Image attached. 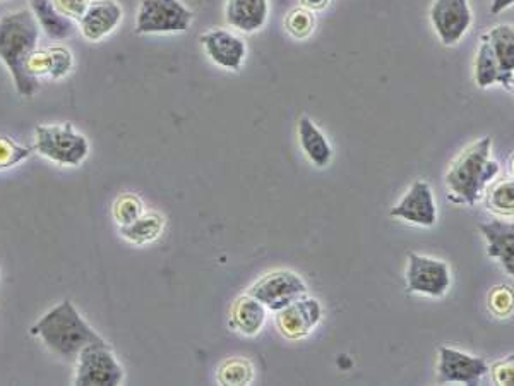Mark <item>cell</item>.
I'll return each instance as SVG.
<instances>
[{
	"instance_id": "7a4b0ae2",
	"label": "cell",
	"mask_w": 514,
	"mask_h": 386,
	"mask_svg": "<svg viewBox=\"0 0 514 386\" xmlns=\"http://www.w3.org/2000/svg\"><path fill=\"white\" fill-rule=\"evenodd\" d=\"M33 337L42 338L48 350L67 362H76L79 352L90 344L105 342L79 314L72 301L60 302L43 314L30 330Z\"/></svg>"
},
{
	"instance_id": "44dd1931",
	"label": "cell",
	"mask_w": 514,
	"mask_h": 386,
	"mask_svg": "<svg viewBox=\"0 0 514 386\" xmlns=\"http://www.w3.org/2000/svg\"><path fill=\"white\" fill-rule=\"evenodd\" d=\"M475 83L479 88H489L496 83H501L504 88H508L487 33L480 38L479 52L475 59Z\"/></svg>"
},
{
	"instance_id": "ba28073f",
	"label": "cell",
	"mask_w": 514,
	"mask_h": 386,
	"mask_svg": "<svg viewBox=\"0 0 514 386\" xmlns=\"http://www.w3.org/2000/svg\"><path fill=\"white\" fill-rule=\"evenodd\" d=\"M249 294L263 302L268 311L278 313L288 304L297 301L299 297L307 294V284L304 278L290 270H275L266 273L257 282L251 285Z\"/></svg>"
},
{
	"instance_id": "1f68e13d",
	"label": "cell",
	"mask_w": 514,
	"mask_h": 386,
	"mask_svg": "<svg viewBox=\"0 0 514 386\" xmlns=\"http://www.w3.org/2000/svg\"><path fill=\"white\" fill-rule=\"evenodd\" d=\"M54 6L59 9L60 13L71 18L72 21H79L86 13V9L91 4V0H52Z\"/></svg>"
},
{
	"instance_id": "5bb4252c",
	"label": "cell",
	"mask_w": 514,
	"mask_h": 386,
	"mask_svg": "<svg viewBox=\"0 0 514 386\" xmlns=\"http://www.w3.org/2000/svg\"><path fill=\"white\" fill-rule=\"evenodd\" d=\"M124 11L115 0H91L90 6L79 19V28L88 42H100L122 23Z\"/></svg>"
},
{
	"instance_id": "f1b7e54d",
	"label": "cell",
	"mask_w": 514,
	"mask_h": 386,
	"mask_svg": "<svg viewBox=\"0 0 514 386\" xmlns=\"http://www.w3.org/2000/svg\"><path fill=\"white\" fill-rule=\"evenodd\" d=\"M47 50L50 55V74L48 76L52 79L66 78L74 66L71 50L66 47H52Z\"/></svg>"
},
{
	"instance_id": "2e32d148",
	"label": "cell",
	"mask_w": 514,
	"mask_h": 386,
	"mask_svg": "<svg viewBox=\"0 0 514 386\" xmlns=\"http://www.w3.org/2000/svg\"><path fill=\"white\" fill-rule=\"evenodd\" d=\"M271 4L269 0H227L225 19L240 33H256L268 23Z\"/></svg>"
},
{
	"instance_id": "83f0119b",
	"label": "cell",
	"mask_w": 514,
	"mask_h": 386,
	"mask_svg": "<svg viewBox=\"0 0 514 386\" xmlns=\"http://www.w3.org/2000/svg\"><path fill=\"white\" fill-rule=\"evenodd\" d=\"M31 150L12 141L11 138L0 136V170L11 169L30 157Z\"/></svg>"
},
{
	"instance_id": "4fadbf2b",
	"label": "cell",
	"mask_w": 514,
	"mask_h": 386,
	"mask_svg": "<svg viewBox=\"0 0 514 386\" xmlns=\"http://www.w3.org/2000/svg\"><path fill=\"white\" fill-rule=\"evenodd\" d=\"M204 52L213 64L225 71H240L247 55V45L239 35L232 31L215 28L199 37Z\"/></svg>"
},
{
	"instance_id": "8992f818",
	"label": "cell",
	"mask_w": 514,
	"mask_h": 386,
	"mask_svg": "<svg viewBox=\"0 0 514 386\" xmlns=\"http://www.w3.org/2000/svg\"><path fill=\"white\" fill-rule=\"evenodd\" d=\"M124 380V368L107 342L86 345L76 359L74 385L115 386Z\"/></svg>"
},
{
	"instance_id": "d4e9b609",
	"label": "cell",
	"mask_w": 514,
	"mask_h": 386,
	"mask_svg": "<svg viewBox=\"0 0 514 386\" xmlns=\"http://www.w3.org/2000/svg\"><path fill=\"white\" fill-rule=\"evenodd\" d=\"M316 28V16L305 7H293L285 16V30L295 40H305L311 37Z\"/></svg>"
},
{
	"instance_id": "f546056e",
	"label": "cell",
	"mask_w": 514,
	"mask_h": 386,
	"mask_svg": "<svg viewBox=\"0 0 514 386\" xmlns=\"http://www.w3.org/2000/svg\"><path fill=\"white\" fill-rule=\"evenodd\" d=\"M492 381L499 386H514V354L494 362L491 368Z\"/></svg>"
},
{
	"instance_id": "7402d4cb",
	"label": "cell",
	"mask_w": 514,
	"mask_h": 386,
	"mask_svg": "<svg viewBox=\"0 0 514 386\" xmlns=\"http://www.w3.org/2000/svg\"><path fill=\"white\" fill-rule=\"evenodd\" d=\"M163 229H165V218L160 213H143L136 222L120 227V236L132 244L144 246L162 236Z\"/></svg>"
},
{
	"instance_id": "ffe728a7",
	"label": "cell",
	"mask_w": 514,
	"mask_h": 386,
	"mask_svg": "<svg viewBox=\"0 0 514 386\" xmlns=\"http://www.w3.org/2000/svg\"><path fill=\"white\" fill-rule=\"evenodd\" d=\"M487 37L491 40L492 50L496 54L497 62L501 66L504 78H506V90H513L514 79V26H494Z\"/></svg>"
},
{
	"instance_id": "30bf717a",
	"label": "cell",
	"mask_w": 514,
	"mask_h": 386,
	"mask_svg": "<svg viewBox=\"0 0 514 386\" xmlns=\"http://www.w3.org/2000/svg\"><path fill=\"white\" fill-rule=\"evenodd\" d=\"M489 373V364L482 357L470 356L467 352L443 345L439 349L437 361V383H461V385H479L485 374Z\"/></svg>"
},
{
	"instance_id": "7c38bea8",
	"label": "cell",
	"mask_w": 514,
	"mask_h": 386,
	"mask_svg": "<svg viewBox=\"0 0 514 386\" xmlns=\"http://www.w3.org/2000/svg\"><path fill=\"white\" fill-rule=\"evenodd\" d=\"M389 215L419 227H434L437 222V205L431 184L417 179L398 201V205L391 208Z\"/></svg>"
},
{
	"instance_id": "e0dca14e",
	"label": "cell",
	"mask_w": 514,
	"mask_h": 386,
	"mask_svg": "<svg viewBox=\"0 0 514 386\" xmlns=\"http://www.w3.org/2000/svg\"><path fill=\"white\" fill-rule=\"evenodd\" d=\"M266 320H268V308L247 292L244 296L237 297L232 304L228 325L234 332L244 337H256L263 332Z\"/></svg>"
},
{
	"instance_id": "277c9868",
	"label": "cell",
	"mask_w": 514,
	"mask_h": 386,
	"mask_svg": "<svg viewBox=\"0 0 514 386\" xmlns=\"http://www.w3.org/2000/svg\"><path fill=\"white\" fill-rule=\"evenodd\" d=\"M35 150L59 165L76 167L90 155V141L72 124H48L36 127Z\"/></svg>"
},
{
	"instance_id": "5b68a950",
	"label": "cell",
	"mask_w": 514,
	"mask_h": 386,
	"mask_svg": "<svg viewBox=\"0 0 514 386\" xmlns=\"http://www.w3.org/2000/svg\"><path fill=\"white\" fill-rule=\"evenodd\" d=\"M192 19L194 14L182 0H141L134 30L138 35L184 33Z\"/></svg>"
},
{
	"instance_id": "d590c367",
	"label": "cell",
	"mask_w": 514,
	"mask_h": 386,
	"mask_svg": "<svg viewBox=\"0 0 514 386\" xmlns=\"http://www.w3.org/2000/svg\"><path fill=\"white\" fill-rule=\"evenodd\" d=\"M511 91H513V93H514V79H513V90H511Z\"/></svg>"
},
{
	"instance_id": "603a6c76",
	"label": "cell",
	"mask_w": 514,
	"mask_h": 386,
	"mask_svg": "<svg viewBox=\"0 0 514 386\" xmlns=\"http://www.w3.org/2000/svg\"><path fill=\"white\" fill-rule=\"evenodd\" d=\"M256 376V369L246 357H230L220 364L216 371V380L220 385H251Z\"/></svg>"
},
{
	"instance_id": "484cf974",
	"label": "cell",
	"mask_w": 514,
	"mask_h": 386,
	"mask_svg": "<svg viewBox=\"0 0 514 386\" xmlns=\"http://www.w3.org/2000/svg\"><path fill=\"white\" fill-rule=\"evenodd\" d=\"M144 213V203L136 194H122L112 206V215L119 227L136 222Z\"/></svg>"
},
{
	"instance_id": "836d02e7",
	"label": "cell",
	"mask_w": 514,
	"mask_h": 386,
	"mask_svg": "<svg viewBox=\"0 0 514 386\" xmlns=\"http://www.w3.org/2000/svg\"><path fill=\"white\" fill-rule=\"evenodd\" d=\"M514 6V0H492L491 4V13L492 14H501L509 9V7Z\"/></svg>"
},
{
	"instance_id": "ac0fdd59",
	"label": "cell",
	"mask_w": 514,
	"mask_h": 386,
	"mask_svg": "<svg viewBox=\"0 0 514 386\" xmlns=\"http://www.w3.org/2000/svg\"><path fill=\"white\" fill-rule=\"evenodd\" d=\"M297 136H299V145L307 160L317 169L328 167L333 160V148L311 117H307V115L300 117L297 122Z\"/></svg>"
},
{
	"instance_id": "52a82bcc",
	"label": "cell",
	"mask_w": 514,
	"mask_h": 386,
	"mask_svg": "<svg viewBox=\"0 0 514 386\" xmlns=\"http://www.w3.org/2000/svg\"><path fill=\"white\" fill-rule=\"evenodd\" d=\"M405 280L410 294L439 299L446 296L451 287V270L446 261L436 260L424 254L410 253Z\"/></svg>"
},
{
	"instance_id": "9a60e30c",
	"label": "cell",
	"mask_w": 514,
	"mask_h": 386,
	"mask_svg": "<svg viewBox=\"0 0 514 386\" xmlns=\"http://www.w3.org/2000/svg\"><path fill=\"white\" fill-rule=\"evenodd\" d=\"M479 230L487 241V254L514 278V222L491 220L480 224Z\"/></svg>"
},
{
	"instance_id": "cb8c5ba5",
	"label": "cell",
	"mask_w": 514,
	"mask_h": 386,
	"mask_svg": "<svg viewBox=\"0 0 514 386\" xmlns=\"http://www.w3.org/2000/svg\"><path fill=\"white\" fill-rule=\"evenodd\" d=\"M487 210L499 217H514V177L487 189Z\"/></svg>"
},
{
	"instance_id": "4316f807",
	"label": "cell",
	"mask_w": 514,
	"mask_h": 386,
	"mask_svg": "<svg viewBox=\"0 0 514 386\" xmlns=\"http://www.w3.org/2000/svg\"><path fill=\"white\" fill-rule=\"evenodd\" d=\"M489 311L496 318H509L514 313V290L509 285H497L489 292Z\"/></svg>"
},
{
	"instance_id": "8fae6325",
	"label": "cell",
	"mask_w": 514,
	"mask_h": 386,
	"mask_svg": "<svg viewBox=\"0 0 514 386\" xmlns=\"http://www.w3.org/2000/svg\"><path fill=\"white\" fill-rule=\"evenodd\" d=\"M275 314L276 328L283 337L288 340H302L309 337L323 320V306L316 297L305 294Z\"/></svg>"
},
{
	"instance_id": "4dcf8cb0",
	"label": "cell",
	"mask_w": 514,
	"mask_h": 386,
	"mask_svg": "<svg viewBox=\"0 0 514 386\" xmlns=\"http://www.w3.org/2000/svg\"><path fill=\"white\" fill-rule=\"evenodd\" d=\"M26 71L36 79L48 76L50 74V55H48V50L36 49L30 55L28 62H26Z\"/></svg>"
},
{
	"instance_id": "9c48e42d",
	"label": "cell",
	"mask_w": 514,
	"mask_h": 386,
	"mask_svg": "<svg viewBox=\"0 0 514 386\" xmlns=\"http://www.w3.org/2000/svg\"><path fill=\"white\" fill-rule=\"evenodd\" d=\"M431 23L437 37L446 47L460 43L472 28L473 13L468 0H434Z\"/></svg>"
},
{
	"instance_id": "3957f363",
	"label": "cell",
	"mask_w": 514,
	"mask_h": 386,
	"mask_svg": "<svg viewBox=\"0 0 514 386\" xmlns=\"http://www.w3.org/2000/svg\"><path fill=\"white\" fill-rule=\"evenodd\" d=\"M491 150L492 139L485 136L461 151L446 174L449 200L473 206L484 198L487 187L499 174V163L492 160Z\"/></svg>"
},
{
	"instance_id": "d6a6232c",
	"label": "cell",
	"mask_w": 514,
	"mask_h": 386,
	"mask_svg": "<svg viewBox=\"0 0 514 386\" xmlns=\"http://www.w3.org/2000/svg\"><path fill=\"white\" fill-rule=\"evenodd\" d=\"M329 2L331 0H300V6L309 9L312 13H319V11H324L329 6Z\"/></svg>"
},
{
	"instance_id": "e575fe53",
	"label": "cell",
	"mask_w": 514,
	"mask_h": 386,
	"mask_svg": "<svg viewBox=\"0 0 514 386\" xmlns=\"http://www.w3.org/2000/svg\"><path fill=\"white\" fill-rule=\"evenodd\" d=\"M509 170H511V175L514 177V155L511 157V162H509Z\"/></svg>"
},
{
	"instance_id": "6da1fadb",
	"label": "cell",
	"mask_w": 514,
	"mask_h": 386,
	"mask_svg": "<svg viewBox=\"0 0 514 386\" xmlns=\"http://www.w3.org/2000/svg\"><path fill=\"white\" fill-rule=\"evenodd\" d=\"M40 40V25L33 11L21 9L0 19V61L12 74L21 97L31 98L40 90L38 79L26 71V62Z\"/></svg>"
},
{
	"instance_id": "d6986e66",
	"label": "cell",
	"mask_w": 514,
	"mask_h": 386,
	"mask_svg": "<svg viewBox=\"0 0 514 386\" xmlns=\"http://www.w3.org/2000/svg\"><path fill=\"white\" fill-rule=\"evenodd\" d=\"M38 25L52 40H66L74 33V23L54 6L52 0H30Z\"/></svg>"
}]
</instances>
